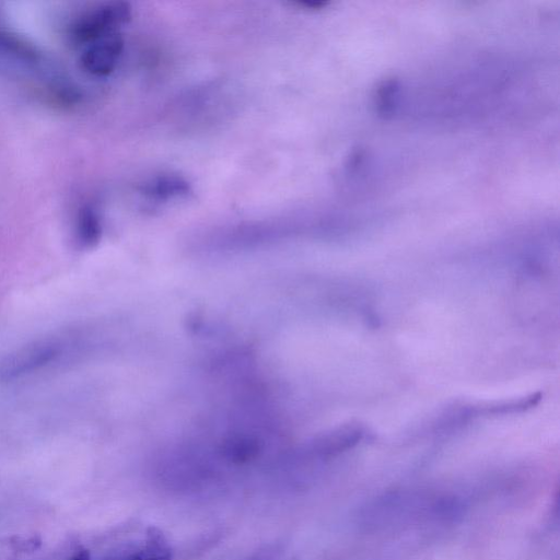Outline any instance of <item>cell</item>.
<instances>
[{
    "instance_id": "obj_1",
    "label": "cell",
    "mask_w": 560,
    "mask_h": 560,
    "mask_svg": "<svg viewBox=\"0 0 560 560\" xmlns=\"http://www.w3.org/2000/svg\"><path fill=\"white\" fill-rule=\"evenodd\" d=\"M465 503L452 494L398 491L377 498L361 516L368 526H407L452 522L464 513Z\"/></svg>"
},
{
    "instance_id": "obj_5",
    "label": "cell",
    "mask_w": 560,
    "mask_h": 560,
    "mask_svg": "<svg viewBox=\"0 0 560 560\" xmlns=\"http://www.w3.org/2000/svg\"><path fill=\"white\" fill-rule=\"evenodd\" d=\"M125 47L119 32L88 44L80 57L81 68L95 77L112 73L118 65Z\"/></svg>"
},
{
    "instance_id": "obj_4",
    "label": "cell",
    "mask_w": 560,
    "mask_h": 560,
    "mask_svg": "<svg viewBox=\"0 0 560 560\" xmlns=\"http://www.w3.org/2000/svg\"><path fill=\"white\" fill-rule=\"evenodd\" d=\"M173 549L165 535L148 527L140 538L108 550L97 560H171Z\"/></svg>"
},
{
    "instance_id": "obj_2",
    "label": "cell",
    "mask_w": 560,
    "mask_h": 560,
    "mask_svg": "<svg viewBox=\"0 0 560 560\" xmlns=\"http://www.w3.org/2000/svg\"><path fill=\"white\" fill-rule=\"evenodd\" d=\"M132 16L128 2L112 1L101 4L80 16L72 30L74 43L88 45L104 36L117 33L119 27L127 24Z\"/></svg>"
},
{
    "instance_id": "obj_10",
    "label": "cell",
    "mask_w": 560,
    "mask_h": 560,
    "mask_svg": "<svg viewBox=\"0 0 560 560\" xmlns=\"http://www.w3.org/2000/svg\"><path fill=\"white\" fill-rule=\"evenodd\" d=\"M70 560H92L91 553L86 549L78 550Z\"/></svg>"
},
{
    "instance_id": "obj_8",
    "label": "cell",
    "mask_w": 560,
    "mask_h": 560,
    "mask_svg": "<svg viewBox=\"0 0 560 560\" xmlns=\"http://www.w3.org/2000/svg\"><path fill=\"white\" fill-rule=\"evenodd\" d=\"M11 544L15 549L25 551V550H32V549L36 548V545H38L39 541L36 540L35 538H32L30 540L18 539L16 541H12Z\"/></svg>"
},
{
    "instance_id": "obj_3",
    "label": "cell",
    "mask_w": 560,
    "mask_h": 560,
    "mask_svg": "<svg viewBox=\"0 0 560 560\" xmlns=\"http://www.w3.org/2000/svg\"><path fill=\"white\" fill-rule=\"evenodd\" d=\"M60 353L55 340H38L23 346L0 360V381L10 382L49 364Z\"/></svg>"
},
{
    "instance_id": "obj_6",
    "label": "cell",
    "mask_w": 560,
    "mask_h": 560,
    "mask_svg": "<svg viewBox=\"0 0 560 560\" xmlns=\"http://www.w3.org/2000/svg\"><path fill=\"white\" fill-rule=\"evenodd\" d=\"M139 191L151 201L165 202L188 197L192 187L185 177L168 173L149 178L140 185Z\"/></svg>"
},
{
    "instance_id": "obj_7",
    "label": "cell",
    "mask_w": 560,
    "mask_h": 560,
    "mask_svg": "<svg viewBox=\"0 0 560 560\" xmlns=\"http://www.w3.org/2000/svg\"><path fill=\"white\" fill-rule=\"evenodd\" d=\"M102 235V223L95 208L85 206L81 209L77 222L78 242L83 247L95 246Z\"/></svg>"
},
{
    "instance_id": "obj_9",
    "label": "cell",
    "mask_w": 560,
    "mask_h": 560,
    "mask_svg": "<svg viewBox=\"0 0 560 560\" xmlns=\"http://www.w3.org/2000/svg\"><path fill=\"white\" fill-rule=\"evenodd\" d=\"M273 556L272 550H262L249 558L248 560H271Z\"/></svg>"
}]
</instances>
